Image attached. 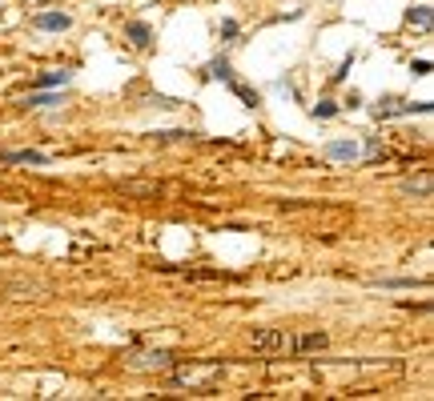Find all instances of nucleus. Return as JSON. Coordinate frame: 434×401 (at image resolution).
<instances>
[{
    "label": "nucleus",
    "mask_w": 434,
    "mask_h": 401,
    "mask_svg": "<svg viewBox=\"0 0 434 401\" xmlns=\"http://www.w3.org/2000/svg\"><path fill=\"white\" fill-rule=\"evenodd\" d=\"M173 369L177 385H189V389H213L222 381V361H189V365H169Z\"/></svg>",
    "instance_id": "1"
},
{
    "label": "nucleus",
    "mask_w": 434,
    "mask_h": 401,
    "mask_svg": "<svg viewBox=\"0 0 434 401\" xmlns=\"http://www.w3.org/2000/svg\"><path fill=\"white\" fill-rule=\"evenodd\" d=\"M254 349L298 357V333H289V329H261V333H254Z\"/></svg>",
    "instance_id": "2"
},
{
    "label": "nucleus",
    "mask_w": 434,
    "mask_h": 401,
    "mask_svg": "<svg viewBox=\"0 0 434 401\" xmlns=\"http://www.w3.org/2000/svg\"><path fill=\"white\" fill-rule=\"evenodd\" d=\"M434 105L431 100H398V96H386V100H378V105H374V116H378V121H390V116H426V112H431Z\"/></svg>",
    "instance_id": "3"
},
{
    "label": "nucleus",
    "mask_w": 434,
    "mask_h": 401,
    "mask_svg": "<svg viewBox=\"0 0 434 401\" xmlns=\"http://www.w3.org/2000/svg\"><path fill=\"white\" fill-rule=\"evenodd\" d=\"M173 361H177V357L169 349H141V353H133V357H129V365H133V369H169Z\"/></svg>",
    "instance_id": "4"
},
{
    "label": "nucleus",
    "mask_w": 434,
    "mask_h": 401,
    "mask_svg": "<svg viewBox=\"0 0 434 401\" xmlns=\"http://www.w3.org/2000/svg\"><path fill=\"white\" fill-rule=\"evenodd\" d=\"M68 24H73L68 13H36V16H32V29H36V32H64Z\"/></svg>",
    "instance_id": "5"
},
{
    "label": "nucleus",
    "mask_w": 434,
    "mask_h": 401,
    "mask_svg": "<svg viewBox=\"0 0 434 401\" xmlns=\"http://www.w3.org/2000/svg\"><path fill=\"white\" fill-rule=\"evenodd\" d=\"M358 157H362V149L354 141H330L326 144V160H346V165H350V160H358Z\"/></svg>",
    "instance_id": "6"
},
{
    "label": "nucleus",
    "mask_w": 434,
    "mask_h": 401,
    "mask_svg": "<svg viewBox=\"0 0 434 401\" xmlns=\"http://www.w3.org/2000/svg\"><path fill=\"white\" fill-rule=\"evenodd\" d=\"M4 165H48L45 153H36V149H20V153H0Z\"/></svg>",
    "instance_id": "7"
},
{
    "label": "nucleus",
    "mask_w": 434,
    "mask_h": 401,
    "mask_svg": "<svg viewBox=\"0 0 434 401\" xmlns=\"http://www.w3.org/2000/svg\"><path fill=\"white\" fill-rule=\"evenodd\" d=\"M125 32H129V40H133L137 48H149V40H153V29H149L145 20H129Z\"/></svg>",
    "instance_id": "8"
},
{
    "label": "nucleus",
    "mask_w": 434,
    "mask_h": 401,
    "mask_svg": "<svg viewBox=\"0 0 434 401\" xmlns=\"http://www.w3.org/2000/svg\"><path fill=\"white\" fill-rule=\"evenodd\" d=\"M431 4H418V8H406V24H414V29H431Z\"/></svg>",
    "instance_id": "9"
},
{
    "label": "nucleus",
    "mask_w": 434,
    "mask_h": 401,
    "mask_svg": "<svg viewBox=\"0 0 434 401\" xmlns=\"http://www.w3.org/2000/svg\"><path fill=\"white\" fill-rule=\"evenodd\" d=\"M68 73H41V77H36V89H64V84H68Z\"/></svg>",
    "instance_id": "10"
},
{
    "label": "nucleus",
    "mask_w": 434,
    "mask_h": 401,
    "mask_svg": "<svg viewBox=\"0 0 434 401\" xmlns=\"http://www.w3.org/2000/svg\"><path fill=\"white\" fill-rule=\"evenodd\" d=\"M402 192H414V197H431V176H418V181H402Z\"/></svg>",
    "instance_id": "11"
},
{
    "label": "nucleus",
    "mask_w": 434,
    "mask_h": 401,
    "mask_svg": "<svg viewBox=\"0 0 434 401\" xmlns=\"http://www.w3.org/2000/svg\"><path fill=\"white\" fill-rule=\"evenodd\" d=\"M229 89H233V93H238L241 100H245V105H249V109H257V105H261V96H257L254 89H245V84H238V77L229 80Z\"/></svg>",
    "instance_id": "12"
},
{
    "label": "nucleus",
    "mask_w": 434,
    "mask_h": 401,
    "mask_svg": "<svg viewBox=\"0 0 434 401\" xmlns=\"http://www.w3.org/2000/svg\"><path fill=\"white\" fill-rule=\"evenodd\" d=\"M209 77L229 84V80H233V68H229V61H225V56H222V61H213V64H209Z\"/></svg>",
    "instance_id": "13"
},
{
    "label": "nucleus",
    "mask_w": 434,
    "mask_h": 401,
    "mask_svg": "<svg viewBox=\"0 0 434 401\" xmlns=\"http://www.w3.org/2000/svg\"><path fill=\"white\" fill-rule=\"evenodd\" d=\"M338 112L342 109H338L334 100H318V105H314V116H318V121H330V116H338Z\"/></svg>",
    "instance_id": "14"
},
{
    "label": "nucleus",
    "mask_w": 434,
    "mask_h": 401,
    "mask_svg": "<svg viewBox=\"0 0 434 401\" xmlns=\"http://www.w3.org/2000/svg\"><path fill=\"white\" fill-rule=\"evenodd\" d=\"M378 285H386V289H414V285H422V281H414V277H386V281H378Z\"/></svg>",
    "instance_id": "15"
},
{
    "label": "nucleus",
    "mask_w": 434,
    "mask_h": 401,
    "mask_svg": "<svg viewBox=\"0 0 434 401\" xmlns=\"http://www.w3.org/2000/svg\"><path fill=\"white\" fill-rule=\"evenodd\" d=\"M378 157H386V149H382L378 137H370V141H366V160H378Z\"/></svg>",
    "instance_id": "16"
},
{
    "label": "nucleus",
    "mask_w": 434,
    "mask_h": 401,
    "mask_svg": "<svg viewBox=\"0 0 434 401\" xmlns=\"http://www.w3.org/2000/svg\"><path fill=\"white\" fill-rule=\"evenodd\" d=\"M29 105H32V109H45V105H57V96H52V93H41V96H29Z\"/></svg>",
    "instance_id": "17"
},
{
    "label": "nucleus",
    "mask_w": 434,
    "mask_h": 401,
    "mask_svg": "<svg viewBox=\"0 0 434 401\" xmlns=\"http://www.w3.org/2000/svg\"><path fill=\"white\" fill-rule=\"evenodd\" d=\"M350 68H354V56H346V61H342V68L334 73V80H346V73H350Z\"/></svg>",
    "instance_id": "18"
},
{
    "label": "nucleus",
    "mask_w": 434,
    "mask_h": 401,
    "mask_svg": "<svg viewBox=\"0 0 434 401\" xmlns=\"http://www.w3.org/2000/svg\"><path fill=\"white\" fill-rule=\"evenodd\" d=\"M222 36H238V20H222Z\"/></svg>",
    "instance_id": "19"
}]
</instances>
